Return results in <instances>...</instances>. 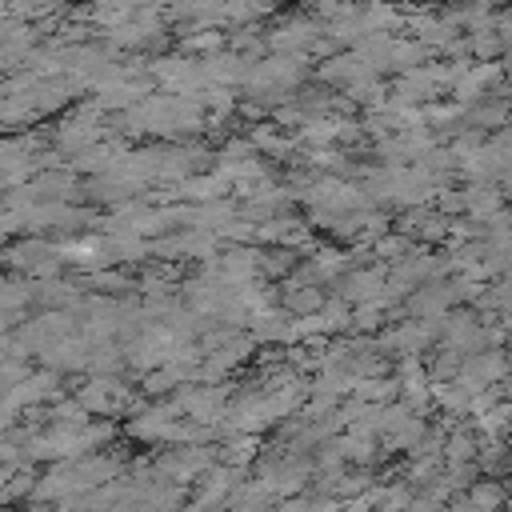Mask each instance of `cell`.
<instances>
[{"mask_svg":"<svg viewBox=\"0 0 512 512\" xmlns=\"http://www.w3.org/2000/svg\"><path fill=\"white\" fill-rule=\"evenodd\" d=\"M464 500H468L476 512H504L508 500H512V492H508L500 480H472V484L464 488Z\"/></svg>","mask_w":512,"mask_h":512,"instance_id":"1","label":"cell"},{"mask_svg":"<svg viewBox=\"0 0 512 512\" xmlns=\"http://www.w3.org/2000/svg\"><path fill=\"white\" fill-rule=\"evenodd\" d=\"M472 452H476V444H472V436H452V444H448V460L452 464H464V460H472Z\"/></svg>","mask_w":512,"mask_h":512,"instance_id":"2","label":"cell"},{"mask_svg":"<svg viewBox=\"0 0 512 512\" xmlns=\"http://www.w3.org/2000/svg\"><path fill=\"white\" fill-rule=\"evenodd\" d=\"M404 512H444V504L420 492V496H412V500H408V508H404Z\"/></svg>","mask_w":512,"mask_h":512,"instance_id":"3","label":"cell"},{"mask_svg":"<svg viewBox=\"0 0 512 512\" xmlns=\"http://www.w3.org/2000/svg\"><path fill=\"white\" fill-rule=\"evenodd\" d=\"M280 512H328V504H320V500H288Z\"/></svg>","mask_w":512,"mask_h":512,"instance_id":"4","label":"cell"},{"mask_svg":"<svg viewBox=\"0 0 512 512\" xmlns=\"http://www.w3.org/2000/svg\"><path fill=\"white\" fill-rule=\"evenodd\" d=\"M444 512H476V508H472V504H468V500L460 496V500H452V504H444Z\"/></svg>","mask_w":512,"mask_h":512,"instance_id":"5","label":"cell"}]
</instances>
